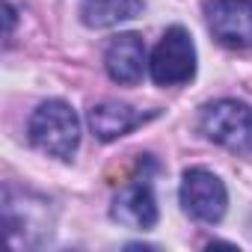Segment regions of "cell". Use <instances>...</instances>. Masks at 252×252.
Instances as JSON below:
<instances>
[{"instance_id":"cell-10","label":"cell","mask_w":252,"mask_h":252,"mask_svg":"<svg viewBox=\"0 0 252 252\" xmlns=\"http://www.w3.org/2000/svg\"><path fill=\"white\" fill-rule=\"evenodd\" d=\"M3 12H6V39H12V30H15V9H12V3H6Z\"/></svg>"},{"instance_id":"cell-8","label":"cell","mask_w":252,"mask_h":252,"mask_svg":"<svg viewBox=\"0 0 252 252\" xmlns=\"http://www.w3.org/2000/svg\"><path fill=\"white\" fill-rule=\"evenodd\" d=\"M140 122H143V116L137 110H131L128 104H116V101H104L89 110V128L101 143L119 140L122 134L137 128Z\"/></svg>"},{"instance_id":"cell-4","label":"cell","mask_w":252,"mask_h":252,"mask_svg":"<svg viewBox=\"0 0 252 252\" xmlns=\"http://www.w3.org/2000/svg\"><path fill=\"white\" fill-rule=\"evenodd\" d=\"M181 208L199 222H220L228 208L225 184L208 169H187L181 178Z\"/></svg>"},{"instance_id":"cell-7","label":"cell","mask_w":252,"mask_h":252,"mask_svg":"<svg viewBox=\"0 0 252 252\" xmlns=\"http://www.w3.org/2000/svg\"><path fill=\"white\" fill-rule=\"evenodd\" d=\"M104 68L119 86H137L146 71V45L137 33H119L104 51Z\"/></svg>"},{"instance_id":"cell-9","label":"cell","mask_w":252,"mask_h":252,"mask_svg":"<svg viewBox=\"0 0 252 252\" xmlns=\"http://www.w3.org/2000/svg\"><path fill=\"white\" fill-rule=\"evenodd\" d=\"M143 12V0H83L80 21L92 30H107Z\"/></svg>"},{"instance_id":"cell-2","label":"cell","mask_w":252,"mask_h":252,"mask_svg":"<svg viewBox=\"0 0 252 252\" xmlns=\"http://www.w3.org/2000/svg\"><path fill=\"white\" fill-rule=\"evenodd\" d=\"M199 125L211 143L234 155H252V107L249 104L231 101V98L214 101L202 110Z\"/></svg>"},{"instance_id":"cell-6","label":"cell","mask_w":252,"mask_h":252,"mask_svg":"<svg viewBox=\"0 0 252 252\" xmlns=\"http://www.w3.org/2000/svg\"><path fill=\"white\" fill-rule=\"evenodd\" d=\"M110 217L122 225L131 228H155L158 225V199L152 190L149 178H134L131 184H125L110 208Z\"/></svg>"},{"instance_id":"cell-5","label":"cell","mask_w":252,"mask_h":252,"mask_svg":"<svg viewBox=\"0 0 252 252\" xmlns=\"http://www.w3.org/2000/svg\"><path fill=\"white\" fill-rule=\"evenodd\" d=\"M205 21L220 45L225 48L252 45V0H208Z\"/></svg>"},{"instance_id":"cell-3","label":"cell","mask_w":252,"mask_h":252,"mask_svg":"<svg viewBox=\"0 0 252 252\" xmlns=\"http://www.w3.org/2000/svg\"><path fill=\"white\" fill-rule=\"evenodd\" d=\"M152 80L158 86H181L190 83L196 74V45L193 36L184 27H169L163 39L158 42L152 63H149Z\"/></svg>"},{"instance_id":"cell-1","label":"cell","mask_w":252,"mask_h":252,"mask_svg":"<svg viewBox=\"0 0 252 252\" xmlns=\"http://www.w3.org/2000/svg\"><path fill=\"white\" fill-rule=\"evenodd\" d=\"M30 143L60 160H68L80 146V119L65 101H45L30 116Z\"/></svg>"}]
</instances>
